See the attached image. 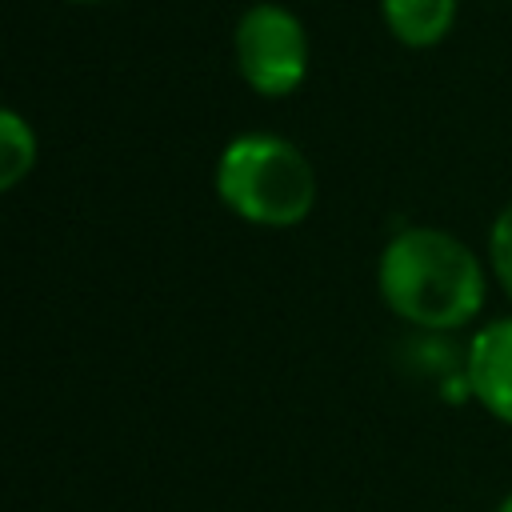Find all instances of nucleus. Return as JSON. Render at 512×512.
Here are the masks:
<instances>
[{"mask_svg": "<svg viewBox=\"0 0 512 512\" xmlns=\"http://www.w3.org/2000/svg\"><path fill=\"white\" fill-rule=\"evenodd\" d=\"M376 288L412 328L456 332L480 316L488 272L460 236L444 228H404L380 252Z\"/></svg>", "mask_w": 512, "mask_h": 512, "instance_id": "nucleus-1", "label": "nucleus"}, {"mask_svg": "<svg viewBox=\"0 0 512 512\" xmlns=\"http://www.w3.org/2000/svg\"><path fill=\"white\" fill-rule=\"evenodd\" d=\"M496 512H512V492H508V496L500 500V508H496Z\"/></svg>", "mask_w": 512, "mask_h": 512, "instance_id": "nucleus-8", "label": "nucleus"}, {"mask_svg": "<svg viewBox=\"0 0 512 512\" xmlns=\"http://www.w3.org/2000/svg\"><path fill=\"white\" fill-rule=\"evenodd\" d=\"M232 48L236 68L256 96L280 100L296 92L308 76V32L300 16L284 4L260 0L244 8L232 32Z\"/></svg>", "mask_w": 512, "mask_h": 512, "instance_id": "nucleus-3", "label": "nucleus"}, {"mask_svg": "<svg viewBox=\"0 0 512 512\" xmlns=\"http://www.w3.org/2000/svg\"><path fill=\"white\" fill-rule=\"evenodd\" d=\"M488 268L512 296V204H504L488 228Z\"/></svg>", "mask_w": 512, "mask_h": 512, "instance_id": "nucleus-7", "label": "nucleus"}, {"mask_svg": "<svg viewBox=\"0 0 512 512\" xmlns=\"http://www.w3.org/2000/svg\"><path fill=\"white\" fill-rule=\"evenodd\" d=\"M464 384L484 412L512 428V316L488 320L472 332L464 352Z\"/></svg>", "mask_w": 512, "mask_h": 512, "instance_id": "nucleus-4", "label": "nucleus"}, {"mask_svg": "<svg viewBox=\"0 0 512 512\" xmlns=\"http://www.w3.org/2000/svg\"><path fill=\"white\" fill-rule=\"evenodd\" d=\"M388 32L404 48H436L456 20V0H380Z\"/></svg>", "mask_w": 512, "mask_h": 512, "instance_id": "nucleus-5", "label": "nucleus"}, {"mask_svg": "<svg viewBox=\"0 0 512 512\" xmlns=\"http://www.w3.org/2000/svg\"><path fill=\"white\" fill-rule=\"evenodd\" d=\"M216 196L248 224L292 228L316 208V172L292 140L240 132L216 160Z\"/></svg>", "mask_w": 512, "mask_h": 512, "instance_id": "nucleus-2", "label": "nucleus"}, {"mask_svg": "<svg viewBox=\"0 0 512 512\" xmlns=\"http://www.w3.org/2000/svg\"><path fill=\"white\" fill-rule=\"evenodd\" d=\"M72 4H100V0H72Z\"/></svg>", "mask_w": 512, "mask_h": 512, "instance_id": "nucleus-9", "label": "nucleus"}, {"mask_svg": "<svg viewBox=\"0 0 512 512\" xmlns=\"http://www.w3.org/2000/svg\"><path fill=\"white\" fill-rule=\"evenodd\" d=\"M32 164H36V132L16 108H4L0 112V188L12 192L32 172Z\"/></svg>", "mask_w": 512, "mask_h": 512, "instance_id": "nucleus-6", "label": "nucleus"}]
</instances>
